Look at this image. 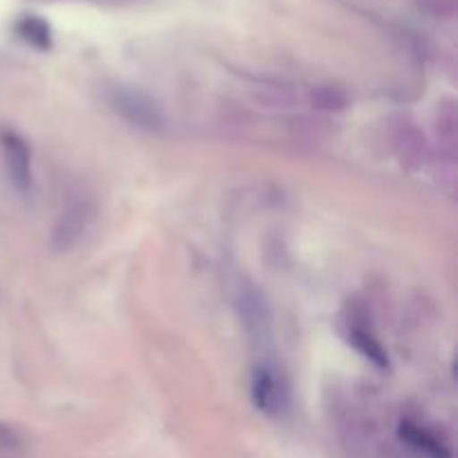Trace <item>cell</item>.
<instances>
[{
    "label": "cell",
    "mask_w": 458,
    "mask_h": 458,
    "mask_svg": "<svg viewBox=\"0 0 458 458\" xmlns=\"http://www.w3.org/2000/svg\"><path fill=\"white\" fill-rule=\"evenodd\" d=\"M16 34L25 40L31 47L40 49V52H47L52 47V27L45 18L34 16H22L16 21Z\"/></svg>",
    "instance_id": "obj_7"
},
{
    "label": "cell",
    "mask_w": 458,
    "mask_h": 458,
    "mask_svg": "<svg viewBox=\"0 0 458 458\" xmlns=\"http://www.w3.org/2000/svg\"><path fill=\"white\" fill-rule=\"evenodd\" d=\"M16 445H18V437L13 434V429L7 428V425H0V447L12 450V447Z\"/></svg>",
    "instance_id": "obj_10"
},
{
    "label": "cell",
    "mask_w": 458,
    "mask_h": 458,
    "mask_svg": "<svg viewBox=\"0 0 458 458\" xmlns=\"http://www.w3.org/2000/svg\"><path fill=\"white\" fill-rule=\"evenodd\" d=\"M311 101L318 110H344L349 103L347 94L338 88H318L311 94Z\"/></svg>",
    "instance_id": "obj_9"
},
{
    "label": "cell",
    "mask_w": 458,
    "mask_h": 458,
    "mask_svg": "<svg viewBox=\"0 0 458 458\" xmlns=\"http://www.w3.org/2000/svg\"><path fill=\"white\" fill-rule=\"evenodd\" d=\"M398 437H401V441H405L407 445L414 447L416 452H420V454L428 458H452V450L441 438L434 437L429 429L411 423V420H403L401 428H398Z\"/></svg>",
    "instance_id": "obj_6"
},
{
    "label": "cell",
    "mask_w": 458,
    "mask_h": 458,
    "mask_svg": "<svg viewBox=\"0 0 458 458\" xmlns=\"http://www.w3.org/2000/svg\"><path fill=\"white\" fill-rule=\"evenodd\" d=\"M235 300L237 311H240V318L250 338L258 340V343H267L271 338V311H268L264 295H259V291L250 284H242Z\"/></svg>",
    "instance_id": "obj_2"
},
{
    "label": "cell",
    "mask_w": 458,
    "mask_h": 458,
    "mask_svg": "<svg viewBox=\"0 0 458 458\" xmlns=\"http://www.w3.org/2000/svg\"><path fill=\"white\" fill-rule=\"evenodd\" d=\"M349 343L353 344V349H356L360 356H365L367 360L374 362L378 369H389L387 352H385L383 344H380L378 340L369 334V331L352 329V334H349Z\"/></svg>",
    "instance_id": "obj_8"
},
{
    "label": "cell",
    "mask_w": 458,
    "mask_h": 458,
    "mask_svg": "<svg viewBox=\"0 0 458 458\" xmlns=\"http://www.w3.org/2000/svg\"><path fill=\"white\" fill-rule=\"evenodd\" d=\"M255 410L267 416H280L286 407V387L276 369L271 367H259L253 376V387H250Z\"/></svg>",
    "instance_id": "obj_4"
},
{
    "label": "cell",
    "mask_w": 458,
    "mask_h": 458,
    "mask_svg": "<svg viewBox=\"0 0 458 458\" xmlns=\"http://www.w3.org/2000/svg\"><path fill=\"white\" fill-rule=\"evenodd\" d=\"M0 150H3L4 170L13 186L25 192L31 186V152L25 139L12 130L0 132Z\"/></svg>",
    "instance_id": "obj_3"
},
{
    "label": "cell",
    "mask_w": 458,
    "mask_h": 458,
    "mask_svg": "<svg viewBox=\"0 0 458 458\" xmlns=\"http://www.w3.org/2000/svg\"><path fill=\"white\" fill-rule=\"evenodd\" d=\"M112 106L123 119H128L132 125H139V128L155 132V130L164 128L165 123L164 112L157 106L155 98L139 92V89H116L114 97H112Z\"/></svg>",
    "instance_id": "obj_1"
},
{
    "label": "cell",
    "mask_w": 458,
    "mask_h": 458,
    "mask_svg": "<svg viewBox=\"0 0 458 458\" xmlns=\"http://www.w3.org/2000/svg\"><path fill=\"white\" fill-rule=\"evenodd\" d=\"M94 219V208L88 201H76L72 204L65 213L61 215V219L56 222L52 231V244L54 250H70L76 242L83 237V233L88 231V226Z\"/></svg>",
    "instance_id": "obj_5"
}]
</instances>
